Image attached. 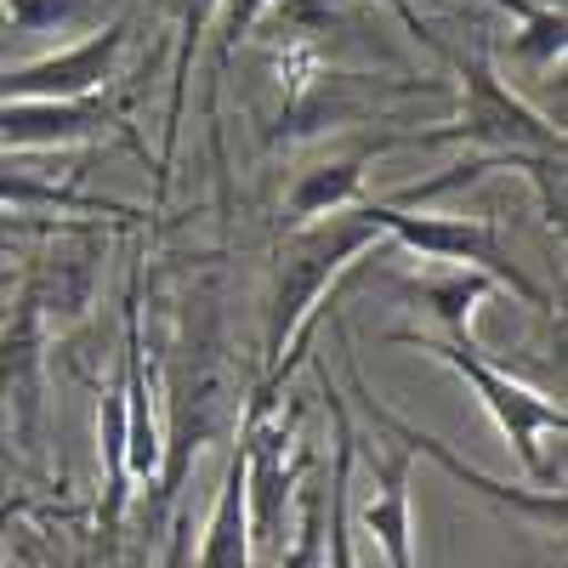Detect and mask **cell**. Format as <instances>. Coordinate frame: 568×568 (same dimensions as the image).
I'll return each instance as SVG.
<instances>
[{
  "instance_id": "6da1fadb",
  "label": "cell",
  "mask_w": 568,
  "mask_h": 568,
  "mask_svg": "<svg viewBox=\"0 0 568 568\" xmlns=\"http://www.w3.org/2000/svg\"><path fill=\"white\" fill-rule=\"evenodd\" d=\"M404 18H409L415 34L433 40L438 52L449 58V69L460 74V114H455L449 125H438V131H404V136H393V142H466V149H484V154L562 165V125H551L540 109H529V103L500 80L489 40H471L466 52H455V45H444L409 7H404Z\"/></svg>"
},
{
  "instance_id": "7a4b0ae2",
  "label": "cell",
  "mask_w": 568,
  "mask_h": 568,
  "mask_svg": "<svg viewBox=\"0 0 568 568\" xmlns=\"http://www.w3.org/2000/svg\"><path fill=\"white\" fill-rule=\"evenodd\" d=\"M375 245H387L375 233L364 200L353 211L318 216L307 227H291V240L278 245V267H273V296H267V375L284 364V342L307 336V318L324 307L329 284H336L358 256H369Z\"/></svg>"
},
{
  "instance_id": "3957f363",
  "label": "cell",
  "mask_w": 568,
  "mask_h": 568,
  "mask_svg": "<svg viewBox=\"0 0 568 568\" xmlns=\"http://www.w3.org/2000/svg\"><path fill=\"white\" fill-rule=\"evenodd\" d=\"M398 347H420L426 358H438V364H449L460 382L478 393V404L489 409V420L500 426V438L517 449V460H524L535 478H540V489H551V478H557V460L546 455V438H562L568 433V409L562 404H551L546 393H535V387H524V382H511V375L478 347V342H449V336H433V329H398L393 336Z\"/></svg>"
},
{
  "instance_id": "277c9868",
  "label": "cell",
  "mask_w": 568,
  "mask_h": 568,
  "mask_svg": "<svg viewBox=\"0 0 568 568\" xmlns=\"http://www.w3.org/2000/svg\"><path fill=\"white\" fill-rule=\"evenodd\" d=\"M375 233L387 245H404L409 256L420 262H438V267H471V273H489L500 291L524 296L529 307H546V291L506 256V240L489 216H433V211H404V205H387V200H364Z\"/></svg>"
},
{
  "instance_id": "5b68a950",
  "label": "cell",
  "mask_w": 568,
  "mask_h": 568,
  "mask_svg": "<svg viewBox=\"0 0 568 568\" xmlns=\"http://www.w3.org/2000/svg\"><path fill=\"white\" fill-rule=\"evenodd\" d=\"M415 91L438 98L444 80H375V74H342V69L307 63L291 80V98H284V114H278L273 142H307L318 131H342V125H358V120H382V109L393 98H415Z\"/></svg>"
},
{
  "instance_id": "8992f818",
  "label": "cell",
  "mask_w": 568,
  "mask_h": 568,
  "mask_svg": "<svg viewBox=\"0 0 568 568\" xmlns=\"http://www.w3.org/2000/svg\"><path fill=\"white\" fill-rule=\"evenodd\" d=\"M125 40H131V18H109L98 34L63 45V52L0 69V103H85V98H103L114 69H120Z\"/></svg>"
},
{
  "instance_id": "52a82bcc",
  "label": "cell",
  "mask_w": 568,
  "mask_h": 568,
  "mask_svg": "<svg viewBox=\"0 0 568 568\" xmlns=\"http://www.w3.org/2000/svg\"><path fill=\"white\" fill-rule=\"evenodd\" d=\"M0 398L12 415V438L23 455H40L45 426V291L40 273L18 284V302L0 324Z\"/></svg>"
},
{
  "instance_id": "ba28073f",
  "label": "cell",
  "mask_w": 568,
  "mask_h": 568,
  "mask_svg": "<svg viewBox=\"0 0 568 568\" xmlns=\"http://www.w3.org/2000/svg\"><path fill=\"white\" fill-rule=\"evenodd\" d=\"M347 342V336H342ZM347 375H353V393L364 398V415L375 420V426H387V433L409 449V455H433L449 478H460L466 489H478L489 506H500V511H511V517H529V524L540 529V535H557L562 529V489H511V484H500V478H489V471H478V466H466L444 438H433V433H420L415 420H404L398 409H387L382 398H375V387L364 382V369H358V353H353V342H347Z\"/></svg>"
},
{
  "instance_id": "9c48e42d",
  "label": "cell",
  "mask_w": 568,
  "mask_h": 568,
  "mask_svg": "<svg viewBox=\"0 0 568 568\" xmlns=\"http://www.w3.org/2000/svg\"><path fill=\"white\" fill-rule=\"evenodd\" d=\"M245 506H251V551H284V511L296 495V460H284L296 444V409L273 420L262 409H245Z\"/></svg>"
},
{
  "instance_id": "30bf717a",
  "label": "cell",
  "mask_w": 568,
  "mask_h": 568,
  "mask_svg": "<svg viewBox=\"0 0 568 568\" xmlns=\"http://www.w3.org/2000/svg\"><path fill=\"white\" fill-rule=\"evenodd\" d=\"M120 131V103H0V149H63Z\"/></svg>"
},
{
  "instance_id": "8fae6325",
  "label": "cell",
  "mask_w": 568,
  "mask_h": 568,
  "mask_svg": "<svg viewBox=\"0 0 568 568\" xmlns=\"http://www.w3.org/2000/svg\"><path fill=\"white\" fill-rule=\"evenodd\" d=\"M120 404H125V478H154L160 471V426L149 393V353H142V307L136 278L125 291V364H120Z\"/></svg>"
},
{
  "instance_id": "7c38bea8",
  "label": "cell",
  "mask_w": 568,
  "mask_h": 568,
  "mask_svg": "<svg viewBox=\"0 0 568 568\" xmlns=\"http://www.w3.org/2000/svg\"><path fill=\"white\" fill-rule=\"evenodd\" d=\"M318 375V393L329 398V426H336V449H329V484H324V568H358L353 557V506H347V489H353V466H358V433H353V415H347V398L329 387V369L313 364Z\"/></svg>"
},
{
  "instance_id": "4fadbf2b",
  "label": "cell",
  "mask_w": 568,
  "mask_h": 568,
  "mask_svg": "<svg viewBox=\"0 0 568 568\" xmlns=\"http://www.w3.org/2000/svg\"><path fill=\"white\" fill-rule=\"evenodd\" d=\"M409 466L415 455L409 449H393L382 466H375V489L369 500L358 506V524L364 535L382 546L387 568H415V500H409Z\"/></svg>"
},
{
  "instance_id": "5bb4252c",
  "label": "cell",
  "mask_w": 568,
  "mask_h": 568,
  "mask_svg": "<svg viewBox=\"0 0 568 568\" xmlns=\"http://www.w3.org/2000/svg\"><path fill=\"white\" fill-rule=\"evenodd\" d=\"M200 568H256V551H251V506H245V438H240V449L227 455L216 506L205 517Z\"/></svg>"
},
{
  "instance_id": "9a60e30c",
  "label": "cell",
  "mask_w": 568,
  "mask_h": 568,
  "mask_svg": "<svg viewBox=\"0 0 568 568\" xmlns=\"http://www.w3.org/2000/svg\"><path fill=\"white\" fill-rule=\"evenodd\" d=\"M364 160L369 154H347V160H318L307 165L291 194H284V222L291 227H307L318 216H336V211H353L364 200Z\"/></svg>"
},
{
  "instance_id": "2e32d148",
  "label": "cell",
  "mask_w": 568,
  "mask_h": 568,
  "mask_svg": "<svg viewBox=\"0 0 568 568\" xmlns=\"http://www.w3.org/2000/svg\"><path fill=\"white\" fill-rule=\"evenodd\" d=\"M398 291L433 313L449 342H471V313H478V302H489L500 284L489 273H471V267H444L433 278H404Z\"/></svg>"
},
{
  "instance_id": "e0dca14e",
  "label": "cell",
  "mask_w": 568,
  "mask_h": 568,
  "mask_svg": "<svg viewBox=\"0 0 568 568\" xmlns=\"http://www.w3.org/2000/svg\"><path fill=\"white\" fill-rule=\"evenodd\" d=\"M495 7L517 18L511 58H524L535 69H557L562 63V52H568V12H562V0H495Z\"/></svg>"
},
{
  "instance_id": "ac0fdd59",
  "label": "cell",
  "mask_w": 568,
  "mask_h": 568,
  "mask_svg": "<svg viewBox=\"0 0 568 568\" xmlns=\"http://www.w3.org/2000/svg\"><path fill=\"white\" fill-rule=\"evenodd\" d=\"M98 18V0H0V23L12 40H34V34H63L74 23Z\"/></svg>"
},
{
  "instance_id": "d6986e66",
  "label": "cell",
  "mask_w": 568,
  "mask_h": 568,
  "mask_svg": "<svg viewBox=\"0 0 568 568\" xmlns=\"http://www.w3.org/2000/svg\"><path fill=\"white\" fill-rule=\"evenodd\" d=\"M0 205H58V211H85L91 200L74 194L63 182H45L34 171H18L7 154H0Z\"/></svg>"
},
{
  "instance_id": "ffe728a7",
  "label": "cell",
  "mask_w": 568,
  "mask_h": 568,
  "mask_svg": "<svg viewBox=\"0 0 568 568\" xmlns=\"http://www.w3.org/2000/svg\"><path fill=\"white\" fill-rule=\"evenodd\" d=\"M273 7H284V0H222V7H216V63H227L233 52H240V45L251 40V29Z\"/></svg>"
},
{
  "instance_id": "44dd1931",
  "label": "cell",
  "mask_w": 568,
  "mask_h": 568,
  "mask_svg": "<svg viewBox=\"0 0 568 568\" xmlns=\"http://www.w3.org/2000/svg\"><path fill=\"white\" fill-rule=\"evenodd\" d=\"M302 529H296V546L278 557V568H324V484L302 495Z\"/></svg>"
}]
</instances>
